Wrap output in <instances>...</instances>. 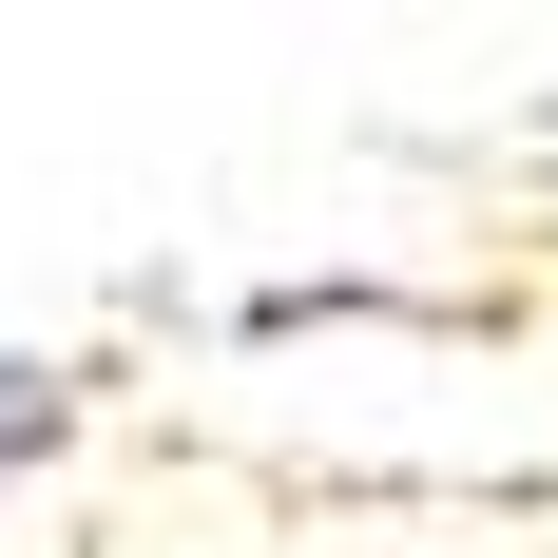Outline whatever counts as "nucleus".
I'll return each instance as SVG.
<instances>
[{"label": "nucleus", "instance_id": "obj_1", "mask_svg": "<svg viewBox=\"0 0 558 558\" xmlns=\"http://www.w3.org/2000/svg\"><path fill=\"white\" fill-rule=\"evenodd\" d=\"M0 444H58V366H0Z\"/></svg>", "mask_w": 558, "mask_h": 558}]
</instances>
